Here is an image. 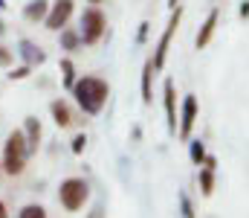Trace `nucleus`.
<instances>
[{
  "mask_svg": "<svg viewBox=\"0 0 249 218\" xmlns=\"http://www.w3.org/2000/svg\"><path fill=\"white\" fill-rule=\"evenodd\" d=\"M72 93L78 99V105L87 111V114H99L102 105L107 102V84L96 76H84L81 81L72 84Z\"/></svg>",
  "mask_w": 249,
  "mask_h": 218,
  "instance_id": "nucleus-1",
  "label": "nucleus"
},
{
  "mask_svg": "<svg viewBox=\"0 0 249 218\" xmlns=\"http://www.w3.org/2000/svg\"><path fill=\"white\" fill-rule=\"evenodd\" d=\"M29 154V148H26V137L20 134V131H15V134H9V143H6V160H3V169L9 172V175H20L23 172V157Z\"/></svg>",
  "mask_w": 249,
  "mask_h": 218,
  "instance_id": "nucleus-2",
  "label": "nucleus"
},
{
  "mask_svg": "<svg viewBox=\"0 0 249 218\" xmlns=\"http://www.w3.org/2000/svg\"><path fill=\"white\" fill-rule=\"evenodd\" d=\"M87 201V183L78 178H70L61 183V204L67 210H81Z\"/></svg>",
  "mask_w": 249,
  "mask_h": 218,
  "instance_id": "nucleus-3",
  "label": "nucleus"
},
{
  "mask_svg": "<svg viewBox=\"0 0 249 218\" xmlns=\"http://www.w3.org/2000/svg\"><path fill=\"white\" fill-rule=\"evenodd\" d=\"M102 32H105V15H102L99 9L84 12V18H81V38H84V44L99 41Z\"/></svg>",
  "mask_w": 249,
  "mask_h": 218,
  "instance_id": "nucleus-4",
  "label": "nucleus"
},
{
  "mask_svg": "<svg viewBox=\"0 0 249 218\" xmlns=\"http://www.w3.org/2000/svg\"><path fill=\"white\" fill-rule=\"evenodd\" d=\"M177 23H180V9L171 15V20H168V26H165V32H162V38H160V50H157V59H154V67H162L165 64V53H168V41H171V35H174V29H177Z\"/></svg>",
  "mask_w": 249,
  "mask_h": 218,
  "instance_id": "nucleus-5",
  "label": "nucleus"
},
{
  "mask_svg": "<svg viewBox=\"0 0 249 218\" xmlns=\"http://www.w3.org/2000/svg\"><path fill=\"white\" fill-rule=\"evenodd\" d=\"M70 15H72V0H55V9H53V15L47 18V26H50V29H61Z\"/></svg>",
  "mask_w": 249,
  "mask_h": 218,
  "instance_id": "nucleus-6",
  "label": "nucleus"
},
{
  "mask_svg": "<svg viewBox=\"0 0 249 218\" xmlns=\"http://www.w3.org/2000/svg\"><path fill=\"white\" fill-rule=\"evenodd\" d=\"M194 117H197V99L186 96V108H183V125H180V137H188L191 125H194Z\"/></svg>",
  "mask_w": 249,
  "mask_h": 218,
  "instance_id": "nucleus-7",
  "label": "nucleus"
},
{
  "mask_svg": "<svg viewBox=\"0 0 249 218\" xmlns=\"http://www.w3.org/2000/svg\"><path fill=\"white\" fill-rule=\"evenodd\" d=\"M214 26H217V12H212V15L206 18L203 29H200V35H197V50H200V47H206V44L212 41V32H214Z\"/></svg>",
  "mask_w": 249,
  "mask_h": 218,
  "instance_id": "nucleus-8",
  "label": "nucleus"
},
{
  "mask_svg": "<svg viewBox=\"0 0 249 218\" xmlns=\"http://www.w3.org/2000/svg\"><path fill=\"white\" fill-rule=\"evenodd\" d=\"M165 111H168V128L171 134L177 131V114H174V84L165 81Z\"/></svg>",
  "mask_w": 249,
  "mask_h": 218,
  "instance_id": "nucleus-9",
  "label": "nucleus"
},
{
  "mask_svg": "<svg viewBox=\"0 0 249 218\" xmlns=\"http://www.w3.org/2000/svg\"><path fill=\"white\" fill-rule=\"evenodd\" d=\"M26 137H29V140H26V148H29V154H32V151L38 148V137H41V125H38L35 117L26 119Z\"/></svg>",
  "mask_w": 249,
  "mask_h": 218,
  "instance_id": "nucleus-10",
  "label": "nucleus"
},
{
  "mask_svg": "<svg viewBox=\"0 0 249 218\" xmlns=\"http://www.w3.org/2000/svg\"><path fill=\"white\" fill-rule=\"evenodd\" d=\"M20 56H23L29 64H41V61H44V53H41L35 44H29V41H20Z\"/></svg>",
  "mask_w": 249,
  "mask_h": 218,
  "instance_id": "nucleus-11",
  "label": "nucleus"
},
{
  "mask_svg": "<svg viewBox=\"0 0 249 218\" xmlns=\"http://www.w3.org/2000/svg\"><path fill=\"white\" fill-rule=\"evenodd\" d=\"M29 20H38V18H44L47 15V0H32L29 6H26V12H23Z\"/></svg>",
  "mask_w": 249,
  "mask_h": 218,
  "instance_id": "nucleus-12",
  "label": "nucleus"
},
{
  "mask_svg": "<svg viewBox=\"0 0 249 218\" xmlns=\"http://www.w3.org/2000/svg\"><path fill=\"white\" fill-rule=\"evenodd\" d=\"M151 73H154V61L145 64V73H142V99L151 102Z\"/></svg>",
  "mask_w": 249,
  "mask_h": 218,
  "instance_id": "nucleus-13",
  "label": "nucleus"
},
{
  "mask_svg": "<svg viewBox=\"0 0 249 218\" xmlns=\"http://www.w3.org/2000/svg\"><path fill=\"white\" fill-rule=\"evenodd\" d=\"M53 114H55L58 125H70V111L64 108V102H53Z\"/></svg>",
  "mask_w": 249,
  "mask_h": 218,
  "instance_id": "nucleus-14",
  "label": "nucleus"
},
{
  "mask_svg": "<svg viewBox=\"0 0 249 218\" xmlns=\"http://www.w3.org/2000/svg\"><path fill=\"white\" fill-rule=\"evenodd\" d=\"M44 207H35V204H29V207H23L20 210V218H44Z\"/></svg>",
  "mask_w": 249,
  "mask_h": 218,
  "instance_id": "nucleus-15",
  "label": "nucleus"
},
{
  "mask_svg": "<svg viewBox=\"0 0 249 218\" xmlns=\"http://www.w3.org/2000/svg\"><path fill=\"white\" fill-rule=\"evenodd\" d=\"M191 160H194V163L206 160V151H203V145H200V143H194V145H191Z\"/></svg>",
  "mask_w": 249,
  "mask_h": 218,
  "instance_id": "nucleus-16",
  "label": "nucleus"
},
{
  "mask_svg": "<svg viewBox=\"0 0 249 218\" xmlns=\"http://www.w3.org/2000/svg\"><path fill=\"white\" fill-rule=\"evenodd\" d=\"M61 67H64V84H72V64H70V61H64Z\"/></svg>",
  "mask_w": 249,
  "mask_h": 218,
  "instance_id": "nucleus-17",
  "label": "nucleus"
},
{
  "mask_svg": "<svg viewBox=\"0 0 249 218\" xmlns=\"http://www.w3.org/2000/svg\"><path fill=\"white\" fill-rule=\"evenodd\" d=\"M84 143H87V140H84V134H78V137H75V140H72V151H75V154H78V151H81V148H84Z\"/></svg>",
  "mask_w": 249,
  "mask_h": 218,
  "instance_id": "nucleus-18",
  "label": "nucleus"
},
{
  "mask_svg": "<svg viewBox=\"0 0 249 218\" xmlns=\"http://www.w3.org/2000/svg\"><path fill=\"white\" fill-rule=\"evenodd\" d=\"M203 192H206V195L212 192V175H209V172H203Z\"/></svg>",
  "mask_w": 249,
  "mask_h": 218,
  "instance_id": "nucleus-19",
  "label": "nucleus"
},
{
  "mask_svg": "<svg viewBox=\"0 0 249 218\" xmlns=\"http://www.w3.org/2000/svg\"><path fill=\"white\" fill-rule=\"evenodd\" d=\"M26 73H29V67H20V70H15V73H12V76H15V79H23Z\"/></svg>",
  "mask_w": 249,
  "mask_h": 218,
  "instance_id": "nucleus-20",
  "label": "nucleus"
},
{
  "mask_svg": "<svg viewBox=\"0 0 249 218\" xmlns=\"http://www.w3.org/2000/svg\"><path fill=\"white\" fill-rule=\"evenodd\" d=\"M0 64H9V53H6L3 47H0Z\"/></svg>",
  "mask_w": 249,
  "mask_h": 218,
  "instance_id": "nucleus-21",
  "label": "nucleus"
},
{
  "mask_svg": "<svg viewBox=\"0 0 249 218\" xmlns=\"http://www.w3.org/2000/svg\"><path fill=\"white\" fill-rule=\"evenodd\" d=\"M3 216H6V210H3V204H0V218H3Z\"/></svg>",
  "mask_w": 249,
  "mask_h": 218,
  "instance_id": "nucleus-22",
  "label": "nucleus"
},
{
  "mask_svg": "<svg viewBox=\"0 0 249 218\" xmlns=\"http://www.w3.org/2000/svg\"><path fill=\"white\" fill-rule=\"evenodd\" d=\"M0 32H3V23H0Z\"/></svg>",
  "mask_w": 249,
  "mask_h": 218,
  "instance_id": "nucleus-23",
  "label": "nucleus"
}]
</instances>
